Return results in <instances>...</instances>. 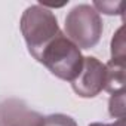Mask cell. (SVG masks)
Returning a JSON list of instances; mask_svg holds the SVG:
<instances>
[{
	"label": "cell",
	"instance_id": "obj_1",
	"mask_svg": "<svg viewBox=\"0 0 126 126\" xmlns=\"http://www.w3.org/2000/svg\"><path fill=\"white\" fill-rule=\"evenodd\" d=\"M19 27L27 43L28 52L34 59H39L43 49L61 31L53 12H50L42 5L28 6L21 16Z\"/></svg>",
	"mask_w": 126,
	"mask_h": 126
},
{
	"label": "cell",
	"instance_id": "obj_2",
	"mask_svg": "<svg viewBox=\"0 0 126 126\" xmlns=\"http://www.w3.org/2000/svg\"><path fill=\"white\" fill-rule=\"evenodd\" d=\"M37 61L53 76L67 82H73L83 67L80 49L62 31H59V34L43 49Z\"/></svg>",
	"mask_w": 126,
	"mask_h": 126
},
{
	"label": "cell",
	"instance_id": "obj_3",
	"mask_svg": "<svg viewBox=\"0 0 126 126\" xmlns=\"http://www.w3.org/2000/svg\"><path fill=\"white\" fill-rule=\"evenodd\" d=\"M65 36L79 47L91 49L102 36V19L91 5H77L65 16Z\"/></svg>",
	"mask_w": 126,
	"mask_h": 126
},
{
	"label": "cell",
	"instance_id": "obj_4",
	"mask_svg": "<svg viewBox=\"0 0 126 126\" xmlns=\"http://www.w3.org/2000/svg\"><path fill=\"white\" fill-rule=\"evenodd\" d=\"M105 76V64L95 56H83L82 71L71 82L73 91L82 98H95L104 91Z\"/></svg>",
	"mask_w": 126,
	"mask_h": 126
},
{
	"label": "cell",
	"instance_id": "obj_5",
	"mask_svg": "<svg viewBox=\"0 0 126 126\" xmlns=\"http://www.w3.org/2000/svg\"><path fill=\"white\" fill-rule=\"evenodd\" d=\"M43 119L40 113L31 110L18 98L0 102V126H42Z\"/></svg>",
	"mask_w": 126,
	"mask_h": 126
},
{
	"label": "cell",
	"instance_id": "obj_6",
	"mask_svg": "<svg viewBox=\"0 0 126 126\" xmlns=\"http://www.w3.org/2000/svg\"><path fill=\"white\" fill-rule=\"evenodd\" d=\"M105 70H107V76H105L104 89L111 95L125 92V82H126L125 59H110V62L105 64Z\"/></svg>",
	"mask_w": 126,
	"mask_h": 126
},
{
	"label": "cell",
	"instance_id": "obj_7",
	"mask_svg": "<svg viewBox=\"0 0 126 126\" xmlns=\"http://www.w3.org/2000/svg\"><path fill=\"white\" fill-rule=\"evenodd\" d=\"M108 113L111 117L125 119V92L113 94L108 101Z\"/></svg>",
	"mask_w": 126,
	"mask_h": 126
},
{
	"label": "cell",
	"instance_id": "obj_8",
	"mask_svg": "<svg viewBox=\"0 0 126 126\" xmlns=\"http://www.w3.org/2000/svg\"><path fill=\"white\" fill-rule=\"evenodd\" d=\"M42 126H79V125L73 117H70L67 114H62V113H56V114L46 116L43 119Z\"/></svg>",
	"mask_w": 126,
	"mask_h": 126
},
{
	"label": "cell",
	"instance_id": "obj_9",
	"mask_svg": "<svg viewBox=\"0 0 126 126\" xmlns=\"http://www.w3.org/2000/svg\"><path fill=\"white\" fill-rule=\"evenodd\" d=\"M111 59H125V39H123V27L117 30L111 40Z\"/></svg>",
	"mask_w": 126,
	"mask_h": 126
},
{
	"label": "cell",
	"instance_id": "obj_10",
	"mask_svg": "<svg viewBox=\"0 0 126 126\" xmlns=\"http://www.w3.org/2000/svg\"><path fill=\"white\" fill-rule=\"evenodd\" d=\"M120 5H123L122 2H119V3H113V2H95L94 3V9L99 14V12H102V14H107V15H122L123 12H119L117 9H116V6H120Z\"/></svg>",
	"mask_w": 126,
	"mask_h": 126
},
{
	"label": "cell",
	"instance_id": "obj_11",
	"mask_svg": "<svg viewBox=\"0 0 126 126\" xmlns=\"http://www.w3.org/2000/svg\"><path fill=\"white\" fill-rule=\"evenodd\" d=\"M89 126H126V122H125V119H117L114 123H99V122H95V123H91Z\"/></svg>",
	"mask_w": 126,
	"mask_h": 126
}]
</instances>
